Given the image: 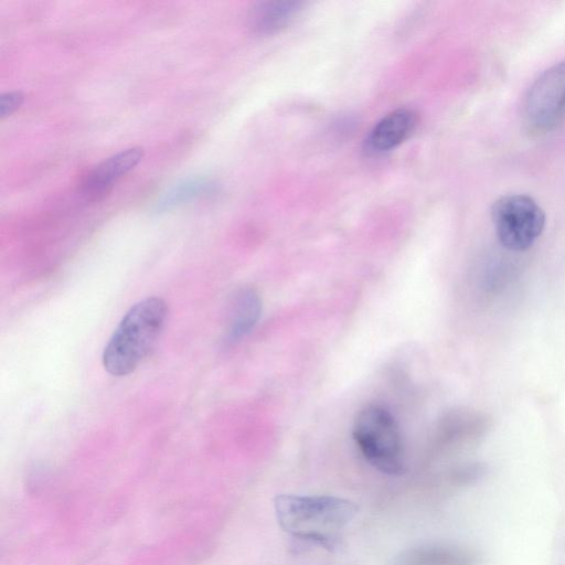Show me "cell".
<instances>
[{
  "label": "cell",
  "instance_id": "3",
  "mask_svg": "<svg viewBox=\"0 0 565 565\" xmlns=\"http://www.w3.org/2000/svg\"><path fill=\"white\" fill-rule=\"evenodd\" d=\"M352 435L363 458L376 470L398 476L405 469L404 446L398 425L385 407L369 404L353 422Z\"/></svg>",
  "mask_w": 565,
  "mask_h": 565
},
{
  "label": "cell",
  "instance_id": "4",
  "mask_svg": "<svg viewBox=\"0 0 565 565\" xmlns=\"http://www.w3.org/2000/svg\"><path fill=\"white\" fill-rule=\"evenodd\" d=\"M491 220L501 245L513 252L529 249L545 226L544 211L526 194H507L497 199L491 207Z\"/></svg>",
  "mask_w": 565,
  "mask_h": 565
},
{
  "label": "cell",
  "instance_id": "1",
  "mask_svg": "<svg viewBox=\"0 0 565 565\" xmlns=\"http://www.w3.org/2000/svg\"><path fill=\"white\" fill-rule=\"evenodd\" d=\"M274 509L280 529L291 539L330 551L359 510L348 499L324 494H279Z\"/></svg>",
  "mask_w": 565,
  "mask_h": 565
},
{
  "label": "cell",
  "instance_id": "12",
  "mask_svg": "<svg viewBox=\"0 0 565 565\" xmlns=\"http://www.w3.org/2000/svg\"><path fill=\"white\" fill-rule=\"evenodd\" d=\"M24 95L20 90L3 93L0 96V115L6 118L14 114L23 104Z\"/></svg>",
  "mask_w": 565,
  "mask_h": 565
},
{
  "label": "cell",
  "instance_id": "11",
  "mask_svg": "<svg viewBox=\"0 0 565 565\" xmlns=\"http://www.w3.org/2000/svg\"><path fill=\"white\" fill-rule=\"evenodd\" d=\"M209 186L207 182L202 179L184 181L166 193L158 202V210H167L186 200L199 195Z\"/></svg>",
  "mask_w": 565,
  "mask_h": 565
},
{
  "label": "cell",
  "instance_id": "5",
  "mask_svg": "<svg viewBox=\"0 0 565 565\" xmlns=\"http://www.w3.org/2000/svg\"><path fill=\"white\" fill-rule=\"evenodd\" d=\"M565 118V61L541 73L530 86L523 104V122L532 135L553 130Z\"/></svg>",
  "mask_w": 565,
  "mask_h": 565
},
{
  "label": "cell",
  "instance_id": "8",
  "mask_svg": "<svg viewBox=\"0 0 565 565\" xmlns=\"http://www.w3.org/2000/svg\"><path fill=\"white\" fill-rule=\"evenodd\" d=\"M394 565H478L477 555L466 548L426 544L402 552L393 561Z\"/></svg>",
  "mask_w": 565,
  "mask_h": 565
},
{
  "label": "cell",
  "instance_id": "9",
  "mask_svg": "<svg viewBox=\"0 0 565 565\" xmlns=\"http://www.w3.org/2000/svg\"><path fill=\"white\" fill-rule=\"evenodd\" d=\"M262 313V300L250 287L241 288L234 296L230 308L226 340L236 342L248 334L256 326Z\"/></svg>",
  "mask_w": 565,
  "mask_h": 565
},
{
  "label": "cell",
  "instance_id": "7",
  "mask_svg": "<svg viewBox=\"0 0 565 565\" xmlns=\"http://www.w3.org/2000/svg\"><path fill=\"white\" fill-rule=\"evenodd\" d=\"M416 122V114L411 109L398 108L388 113L369 132L366 150L383 153L396 148L412 134Z\"/></svg>",
  "mask_w": 565,
  "mask_h": 565
},
{
  "label": "cell",
  "instance_id": "2",
  "mask_svg": "<svg viewBox=\"0 0 565 565\" xmlns=\"http://www.w3.org/2000/svg\"><path fill=\"white\" fill-rule=\"evenodd\" d=\"M168 315L160 297H147L124 315L104 348V369L114 376L134 372L156 343Z\"/></svg>",
  "mask_w": 565,
  "mask_h": 565
},
{
  "label": "cell",
  "instance_id": "10",
  "mask_svg": "<svg viewBox=\"0 0 565 565\" xmlns=\"http://www.w3.org/2000/svg\"><path fill=\"white\" fill-rule=\"evenodd\" d=\"M300 10L296 1L275 0L258 3L250 14L252 29L262 34L273 33L284 28Z\"/></svg>",
  "mask_w": 565,
  "mask_h": 565
},
{
  "label": "cell",
  "instance_id": "6",
  "mask_svg": "<svg viewBox=\"0 0 565 565\" xmlns=\"http://www.w3.org/2000/svg\"><path fill=\"white\" fill-rule=\"evenodd\" d=\"M143 148L130 147L102 161L92 169L82 182V193L88 201L107 196L114 184L131 171L143 158Z\"/></svg>",
  "mask_w": 565,
  "mask_h": 565
}]
</instances>
